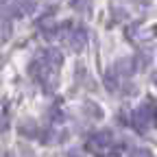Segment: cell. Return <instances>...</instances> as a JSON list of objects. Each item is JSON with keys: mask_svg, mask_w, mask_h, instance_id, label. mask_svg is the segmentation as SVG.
Segmentation results:
<instances>
[{"mask_svg": "<svg viewBox=\"0 0 157 157\" xmlns=\"http://www.w3.org/2000/svg\"><path fill=\"white\" fill-rule=\"evenodd\" d=\"M153 116H155V109H151V105H140L133 113V122L137 129H146L151 122H153Z\"/></svg>", "mask_w": 157, "mask_h": 157, "instance_id": "cell-2", "label": "cell"}, {"mask_svg": "<svg viewBox=\"0 0 157 157\" xmlns=\"http://www.w3.org/2000/svg\"><path fill=\"white\" fill-rule=\"evenodd\" d=\"M17 131L22 133V135H26V137H35L37 135V124L33 120H22L20 127H17Z\"/></svg>", "mask_w": 157, "mask_h": 157, "instance_id": "cell-4", "label": "cell"}, {"mask_svg": "<svg viewBox=\"0 0 157 157\" xmlns=\"http://www.w3.org/2000/svg\"><path fill=\"white\" fill-rule=\"evenodd\" d=\"M135 157H153V153L146 148H140V151H135Z\"/></svg>", "mask_w": 157, "mask_h": 157, "instance_id": "cell-7", "label": "cell"}, {"mask_svg": "<svg viewBox=\"0 0 157 157\" xmlns=\"http://www.w3.org/2000/svg\"><path fill=\"white\" fill-rule=\"evenodd\" d=\"M9 33H11V26H9V22H7V20H0V42H7Z\"/></svg>", "mask_w": 157, "mask_h": 157, "instance_id": "cell-6", "label": "cell"}, {"mask_svg": "<svg viewBox=\"0 0 157 157\" xmlns=\"http://www.w3.org/2000/svg\"><path fill=\"white\" fill-rule=\"evenodd\" d=\"M68 42H70L72 50H83L87 44V31L85 29H72L68 35Z\"/></svg>", "mask_w": 157, "mask_h": 157, "instance_id": "cell-3", "label": "cell"}, {"mask_svg": "<svg viewBox=\"0 0 157 157\" xmlns=\"http://www.w3.org/2000/svg\"><path fill=\"white\" fill-rule=\"evenodd\" d=\"M70 157H78V155H70Z\"/></svg>", "mask_w": 157, "mask_h": 157, "instance_id": "cell-9", "label": "cell"}, {"mask_svg": "<svg viewBox=\"0 0 157 157\" xmlns=\"http://www.w3.org/2000/svg\"><path fill=\"white\" fill-rule=\"evenodd\" d=\"M116 68H118V72H120L122 76H131V72H133V61H131V59H122V61L116 63Z\"/></svg>", "mask_w": 157, "mask_h": 157, "instance_id": "cell-5", "label": "cell"}, {"mask_svg": "<svg viewBox=\"0 0 157 157\" xmlns=\"http://www.w3.org/2000/svg\"><path fill=\"white\" fill-rule=\"evenodd\" d=\"M153 120H155V124H157V109H155V116H153Z\"/></svg>", "mask_w": 157, "mask_h": 157, "instance_id": "cell-8", "label": "cell"}, {"mask_svg": "<svg viewBox=\"0 0 157 157\" xmlns=\"http://www.w3.org/2000/svg\"><path fill=\"white\" fill-rule=\"evenodd\" d=\"M111 146V131H98L90 137V142H87V148L92 153H101L105 148Z\"/></svg>", "mask_w": 157, "mask_h": 157, "instance_id": "cell-1", "label": "cell"}, {"mask_svg": "<svg viewBox=\"0 0 157 157\" xmlns=\"http://www.w3.org/2000/svg\"><path fill=\"white\" fill-rule=\"evenodd\" d=\"M0 2H5V0H0Z\"/></svg>", "mask_w": 157, "mask_h": 157, "instance_id": "cell-10", "label": "cell"}]
</instances>
